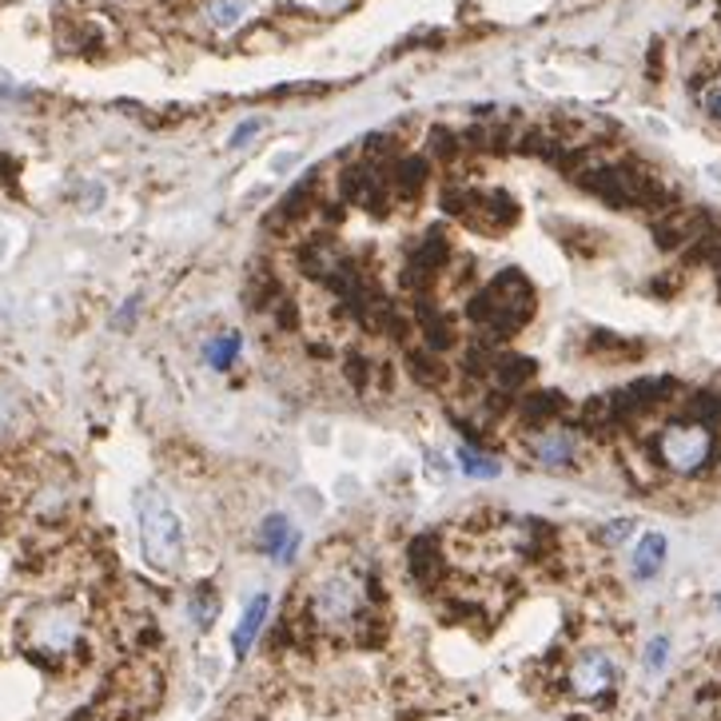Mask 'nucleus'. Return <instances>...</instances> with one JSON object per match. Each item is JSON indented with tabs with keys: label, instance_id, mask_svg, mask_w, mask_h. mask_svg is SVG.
I'll list each match as a JSON object with an SVG mask.
<instances>
[{
	"label": "nucleus",
	"instance_id": "obj_11",
	"mask_svg": "<svg viewBox=\"0 0 721 721\" xmlns=\"http://www.w3.org/2000/svg\"><path fill=\"white\" fill-rule=\"evenodd\" d=\"M319 180H323V175H319V168H311V172H307L304 180H299V184L291 187V192H287V196L279 199V204H275L267 216H263V231H272V236H284V231L296 228L299 219H304L307 211L319 204Z\"/></svg>",
	"mask_w": 721,
	"mask_h": 721
},
{
	"label": "nucleus",
	"instance_id": "obj_19",
	"mask_svg": "<svg viewBox=\"0 0 721 721\" xmlns=\"http://www.w3.org/2000/svg\"><path fill=\"white\" fill-rule=\"evenodd\" d=\"M267 610H272V598H267V594H255V598L248 602V610H243L240 626H236V634H231V650H236V657H243L248 650H252V642L260 638L263 622H267Z\"/></svg>",
	"mask_w": 721,
	"mask_h": 721
},
{
	"label": "nucleus",
	"instance_id": "obj_18",
	"mask_svg": "<svg viewBox=\"0 0 721 721\" xmlns=\"http://www.w3.org/2000/svg\"><path fill=\"white\" fill-rule=\"evenodd\" d=\"M535 375H538L535 359H526V355H499V363H494V371H491V379L487 382L518 399V394L535 382Z\"/></svg>",
	"mask_w": 721,
	"mask_h": 721
},
{
	"label": "nucleus",
	"instance_id": "obj_24",
	"mask_svg": "<svg viewBox=\"0 0 721 721\" xmlns=\"http://www.w3.org/2000/svg\"><path fill=\"white\" fill-rule=\"evenodd\" d=\"M455 462H459V470L470 474V479H494V474L503 470V462L494 459V455H487L482 447H474V443H462V447L455 450Z\"/></svg>",
	"mask_w": 721,
	"mask_h": 721
},
{
	"label": "nucleus",
	"instance_id": "obj_6",
	"mask_svg": "<svg viewBox=\"0 0 721 721\" xmlns=\"http://www.w3.org/2000/svg\"><path fill=\"white\" fill-rule=\"evenodd\" d=\"M340 199L343 204H355V208L371 211L375 219L391 216V192H387V180H382V168L363 160V164H351L340 172Z\"/></svg>",
	"mask_w": 721,
	"mask_h": 721
},
{
	"label": "nucleus",
	"instance_id": "obj_37",
	"mask_svg": "<svg viewBox=\"0 0 721 721\" xmlns=\"http://www.w3.org/2000/svg\"><path fill=\"white\" fill-rule=\"evenodd\" d=\"M701 104H706V112H710L713 121H721V88H710V92H706V100H701Z\"/></svg>",
	"mask_w": 721,
	"mask_h": 721
},
{
	"label": "nucleus",
	"instance_id": "obj_20",
	"mask_svg": "<svg viewBox=\"0 0 721 721\" xmlns=\"http://www.w3.org/2000/svg\"><path fill=\"white\" fill-rule=\"evenodd\" d=\"M586 355H594L602 363H634L642 355V343L622 340L614 331H594L591 340H586Z\"/></svg>",
	"mask_w": 721,
	"mask_h": 721
},
{
	"label": "nucleus",
	"instance_id": "obj_36",
	"mask_svg": "<svg viewBox=\"0 0 721 721\" xmlns=\"http://www.w3.org/2000/svg\"><path fill=\"white\" fill-rule=\"evenodd\" d=\"M666 662V638H654V645H650V654H645V666H662Z\"/></svg>",
	"mask_w": 721,
	"mask_h": 721
},
{
	"label": "nucleus",
	"instance_id": "obj_9",
	"mask_svg": "<svg viewBox=\"0 0 721 721\" xmlns=\"http://www.w3.org/2000/svg\"><path fill=\"white\" fill-rule=\"evenodd\" d=\"M566 682H570V694H574V698L598 701V698H606V694L614 689V682H618V666H614L610 654H602V650H586V654L570 666Z\"/></svg>",
	"mask_w": 721,
	"mask_h": 721
},
{
	"label": "nucleus",
	"instance_id": "obj_1",
	"mask_svg": "<svg viewBox=\"0 0 721 721\" xmlns=\"http://www.w3.org/2000/svg\"><path fill=\"white\" fill-rule=\"evenodd\" d=\"M535 284L523 275V267H503L482 291L470 296L467 319L482 331V340H511L535 319Z\"/></svg>",
	"mask_w": 721,
	"mask_h": 721
},
{
	"label": "nucleus",
	"instance_id": "obj_32",
	"mask_svg": "<svg viewBox=\"0 0 721 721\" xmlns=\"http://www.w3.org/2000/svg\"><path fill=\"white\" fill-rule=\"evenodd\" d=\"M267 316L275 319V328L284 331V335L299 331V304H296V299H291V296H287V291H284V296H279V299H275L272 307H267Z\"/></svg>",
	"mask_w": 721,
	"mask_h": 721
},
{
	"label": "nucleus",
	"instance_id": "obj_29",
	"mask_svg": "<svg viewBox=\"0 0 721 721\" xmlns=\"http://www.w3.org/2000/svg\"><path fill=\"white\" fill-rule=\"evenodd\" d=\"M689 423L713 426L721 423V391H701L689 399Z\"/></svg>",
	"mask_w": 721,
	"mask_h": 721
},
{
	"label": "nucleus",
	"instance_id": "obj_5",
	"mask_svg": "<svg viewBox=\"0 0 721 721\" xmlns=\"http://www.w3.org/2000/svg\"><path fill=\"white\" fill-rule=\"evenodd\" d=\"M80 642V610L77 606H44L28 618V645L44 654H68Z\"/></svg>",
	"mask_w": 721,
	"mask_h": 721
},
{
	"label": "nucleus",
	"instance_id": "obj_10",
	"mask_svg": "<svg viewBox=\"0 0 721 721\" xmlns=\"http://www.w3.org/2000/svg\"><path fill=\"white\" fill-rule=\"evenodd\" d=\"M382 180L391 192V204L415 208L426 196V180H431V160L426 156H394L391 164H382Z\"/></svg>",
	"mask_w": 721,
	"mask_h": 721
},
{
	"label": "nucleus",
	"instance_id": "obj_2",
	"mask_svg": "<svg viewBox=\"0 0 721 721\" xmlns=\"http://www.w3.org/2000/svg\"><path fill=\"white\" fill-rule=\"evenodd\" d=\"M136 530H140V550L148 558V566L160 570V574H175L184 566V523H180L175 506L168 503V494L156 482L136 491Z\"/></svg>",
	"mask_w": 721,
	"mask_h": 721
},
{
	"label": "nucleus",
	"instance_id": "obj_8",
	"mask_svg": "<svg viewBox=\"0 0 721 721\" xmlns=\"http://www.w3.org/2000/svg\"><path fill=\"white\" fill-rule=\"evenodd\" d=\"M710 231H718V228L710 224L706 211L682 208V204H674V208L654 219L657 248H666V252H686L689 243H698L701 236H710Z\"/></svg>",
	"mask_w": 721,
	"mask_h": 721
},
{
	"label": "nucleus",
	"instance_id": "obj_3",
	"mask_svg": "<svg viewBox=\"0 0 721 721\" xmlns=\"http://www.w3.org/2000/svg\"><path fill=\"white\" fill-rule=\"evenodd\" d=\"M311 622L323 630H351L359 626V618L367 614V582L351 570H335L328 579L316 582L311 602H307Z\"/></svg>",
	"mask_w": 721,
	"mask_h": 721
},
{
	"label": "nucleus",
	"instance_id": "obj_26",
	"mask_svg": "<svg viewBox=\"0 0 721 721\" xmlns=\"http://www.w3.org/2000/svg\"><path fill=\"white\" fill-rule=\"evenodd\" d=\"M375 371H379V363H375L371 355H363V351H351L347 359H343V375H347V382L359 394L375 387Z\"/></svg>",
	"mask_w": 721,
	"mask_h": 721
},
{
	"label": "nucleus",
	"instance_id": "obj_25",
	"mask_svg": "<svg viewBox=\"0 0 721 721\" xmlns=\"http://www.w3.org/2000/svg\"><path fill=\"white\" fill-rule=\"evenodd\" d=\"M243 296H248V307H252V311H267L275 299L284 296V287H279V279H275L272 272H255L252 279H248V291H243Z\"/></svg>",
	"mask_w": 721,
	"mask_h": 721
},
{
	"label": "nucleus",
	"instance_id": "obj_30",
	"mask_svg": "<svg viewBox=\"0 0 721 721\" xmlns=\"http://www.w3.org/2000/svg\"><path fill=\"white\" fill-rule=\"evenodd\" d=\"M243 16H248V0H211L208 4V21L216 28H236Z\"/></svg>",
	"mask_w": 721,
	"mask_h": 721
},
{
	"label": "nucleus",
	"instance_id": "obj_7",
	"mask_svg": "<svg viewBox=\"0 0 721 721\" xmlns=\"http://www.w3.org/2000/svg\"><path fill=\"white\" fill-rule=\"evenodd\" d=\"M523 447L530 455V462L542 470H570L579 462V438H574V431H566V426L558 423L526 426Z\"/></svg>",
	"mask_w": 721,
	"mask_h": 721
},
{
	"label": "nucleus",
	"instance_id": "obj_28",
	"mask_svg": "<svg viewBox=\"0 0 721 721\" xmlns=\"http://www.w3.org/2000/svg\"><path fill=\"white\" fill-rule=\"evenodd\" d=\"M187 614H192V626H196V630H208L219 614V594L211 591V586H196V594L187 602Z\"/></svg>",
	"mask_w": 721,
	"mask_h": 721
},
{
	"label": "nucleus",
	"instance_id": "obj_27",
	"mask_svg": "<svg viewBox=\"0 0 721 721\" xmlns=\"http://www.w3.org/2000/svg\"><path fill=\"white\" fill-rule=\"evenodd\" d=\"M426 152L435 156L438 164H455L467 148H462V136L459 131H447V128H431V140H426Z\"/></svg>",
	"mask_w": 721,
	"mask_h": 721
},
{
	"label": "nucleus",
	"instance_id": "obj_12",
	"mask_svg": "<svg viewBox=\"0 0 721 721\" xmlns=\"http://www.w3.org/2000/svg\"><path fill=\"white\" fill-rule=\"evenodd\" d=\"M518 216H523V208L514 204L511 192L487 187V192H474V208H470L467 224H474L482 231H511L518 224Z\"/></svg>",
	"mask_w": 721,
	"mask_h": 721
},
{
	"label": "nucleus",
	"instance_id": "obj_34",
	"mask_svg": "<svg viewBox=\"0 0 721 721\" xmlns=\"http://www.w3.org/2000/svg\"><path fill=\"white\" fill-rule=\"evenodd\" d=\"M260 128H263V121H260V116H252V121H243L240 128L231 131V140H228V144H231V148H248V144H252V136H255Z\"/></svg>",
	"mask_w": 721,
	"mask_h": 721
},
{
	"label": "nucleus",
	"instance_id": "obj_21",
	"mask_svg": "<svg viewBox=\"0 0 721 721\" xmlns=\"http://www.w3.org/2000/svg\"><path fill=\"white\" fill-rule=\"evenodd\" d=\"M243 351V335L240 331H219V335H211V340H204V363H208L211 371H231L236 367V359H240Z\"/></svg>",
	"mask_w": 721,
	"mask_h": 721
},
{
	"label": "nucleus",
	"instance_id": "obj_15",
	"mask_svg": "<svg viewBox=\"0 0 721 721\" xmlns=\"http://www.w3.org/2000/svg\"><path fill=\"white\" fill-rule=\"evenodd\" d=\"M260 550L267 558H275V562H291L299 550V530L291 526V518L287 514H267L260 523Z\"/></svg>",
	"mask_w": 721,
	"mask_h": 721
},
{
	"label": "nucleus",
	"instance_id": "obj_38",
	"mask_svg": "<svg viewBox=\"0 0 721 721\" xmlns=\"http://www.w3.org/2000/svg\"><path fill=\"white\" fill-rule=\"evenodd\" d=\"M718 610H721V594H718Z\"/></svg>",
	"mask_w": 721,
	"mask_h": 721
},
{
	"label": "nucleus",
	"instance_id": "obj_16",
	"mask_svg": "<svg viewBox=\"0 0 721 721\" xmlns=\"http://www.w3.org/2000/svg\"><path fill=\"white\" fill-rule=\"evenodd\" d=\"M403 367L411 371V379L419 382V387H426V391H443L450 382V363H443V355L431 347H407L403 351Z\"/></svg>",
	"mask_w": 721,
	"mask_h": 721
},
{
	"label": "nucleus",
	"instance_id": "obj_22",
	"mask_svg": "<svg viewBox=\"0 0 721 721\" xmlns=\"http://www.w3.org/2000/svg\"><path fill=\"white\" fill-rule=\"evenodd\" d=\"M666 535H657V530H650V535H642V542L634 547V579H654L657 570L666 566Z\"/></svg>",
	"mask_w": 721,
	"mask_h": 721
},
{
	"label": "nucleus",
	"instance_id": "obj_17",
	"mask_svg": "<svg viewBox=\"0 0 721 721\" xmlns=\"http://www.w3.org/2000/svg\"><path fill=\"white\" fill-rule=\"evenodd\" d=\"M514 411H518L523 426H547L566 415V399H562V391H530L514 399Z\"/></svg>",
	"mask_w": 721,
	"mask_h": 721
},
{
	"label": "nucleus",
	"instance_id": "obj_14",
	"mask_svg": "<svg viewBox=\"0 0 721 721\" xmlns=\"http://www.w3.org/2000/svg\"><path fill=\"white\" fill-rule=\"evenodd\" d=\"M407 566H411V579L419 586H438L447 579V558H443V547H438L435 535H419L407 550Z\"/></svg>",
	"mask_w": 721,
	"mask_h": 721
},
{
	"label": "nucleus",
	"instance_id": "obj_23",
	"mask_svg": "<svg viewBox=\"0 0 721 721\" xmlns=\"http://www.w3.org/2000/svg\"><path fill=\"white\" fill-rule=\"evenodd\" d=\"M494 363H499V351L491 347V340H479V343H470L467 351H462V363H459V371L467 375V379L474 382H487L494 371Z\"/></svg>",
	"mask_w": 721,
	"mask_h": 721
},
{
	"label": "nucleus",
	"instance_id": "obj_13",
	"mask_svg": "<svg viewBox=\"0 0 721 721\" xmlns=\"http://www.w3.org/2000/svg\"><path fill=\"white\" fill-rule=\"evenodd\" d=\"M415 328L423 331V343L431 351H438V355H447L450 347H459V331H455V319L438 307V299L426 291V296H419L415 304Z\"/></svg>",
	"mask_w": 721,
	"mask_h": 721
},
{
	"label": "nucleus",
	"instance_id": "obj_4",
	"mask_svg": "<svg viewBox=\"0 0 721 721\" xmlns=\"http://www.w3.org/2000/svg\"><path fill=\"white\" fill-rule=\"evenodd\" d=\"M713 431L701 423H670L657 435V459L674 474H698L713 459Z\"/></svg>",
	"mask_w": 721,
	"mask_h": 721
},
{
	"label": "nucleus",
	"instance_id": "obj_35",
	"mask_svg": "<svg viewBox=\"0 0 721 721\" xmlns=\"http://www.w3.org/2000/svg\"><path fill=\"white\" fill-rule=\"evenodd\" d=\"M12 419H16V403H12L9 391H0V438L12 431Z\"/></svg>",
	"mask_w": 721,
	"mask_h": 721
},
{
	"label": "nucleus",
	"instance_id": "obj_33",
	"mask_svg": "<svg viewBox=\"0 0 721 721\" xmlns=\"http://www.w3.org/2000/svg\"><path fill=\"white\" fill-rule=\"evenodd\" d=\"M630 530H634V523H630V518H614V523L602 530V542H606V547H618V542H626V538H630Z\"/></svg>",
	"mask_w": 721,
	"mask_h": 721
},
{
	"label": "nucleus",
	"instance_id": "obj_31",
	"mask_svg": "<svg viewBox=\"0 0 721 721\" xmlns=\"http://www.w3.org/2000/svg\"><path fill=\"white\" fill-rule=\"evenodd\" d=\"M438 199H443V211H447V216L467 219L470 208H474V187H467V184H447Z\"/></svg>",
	"mask_w": 721,
	"mask_h": 721
}]
</instances>
